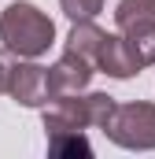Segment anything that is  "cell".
<instances>
[{
	"instance_id": "obj_1",
	"label": "cell",
	"mask_w": 155,
	"mask_h": 159,
	"mask_svg": "<svg viewBox=\"0 0 155 159\" xmlns=\"http://www.w3.org/2000/svg\"><path fill=\"white\" fill-rule=\"evenodd\" d=\"M0 41H4V48H11L22 59H37L55 41V26L41 7L26 4V0H15L0 15Z\"/></svg>"
},
{
	"instance_id": "obj_4",
	"label": "cell",
	"mask_w": 155,
	"mask_h": 159,
	"mask_svg": "<svg viewBox=\"0 0 155 159\" xmlns=\"http://www.w3.org/2000/svg\"><path fill=\"white\" fill-rule=\"evenodd\" d=\"M92 59H85L81 52H63L59 56V63L48 70V89H52V100H59V96H74V93H81L85 85H89V78H92Z\"/></svg>"
},
{
	"instance_id": "obj_7",
	"label": "cell",
	"mask_w": 155,
	"mask_h": 159,
	"mask_svg": "<svg viewBox=\"0 0 155 159\" xmlns=\"http://www.w3.org/2000/svg\"><path fill=\"white\" fill-rule=\"evenodd\" d=\"M104 37H107V34H104L92 19H85V22H74V30L67 34V48H70V52H81L85 59L96 63V52H100Z\"/></svg>"
},
{
	"instance_id": "obj_12",
	"label": "cell",
	"mask_w": 155,
	"mask_h": 159,
	"mask_svg": "<svg viewBox=\"0 0 155 159\" xmlns=\"http://www.w3.org/2000/svg\"><path fill=\"white\" fill-rule=\"evenodd\" d=\"M15 52L11 48H0V93H11V81H15Z\"/></svg>"
},
{
	"instance_id": "obj_6",
	"label": "cell",
	"mask_w": 155,
	"mask_h": 159,
	"mask_svg": "<svg viewBox=\"0 0 155 159\" xmlns=\"http://www.w3.org/2000/svg\"><path fill=\"white\" fill-rule=\"evenodd\" d=\"M11 96L22 104V107H41L52 100V89H48V70L37 63H19L15 67V81H11Z\"/></svg>"
},
{
	"instance_id": "obj_10",
	"label": "cell",
	"mask_w": 155,
	"mask_h": 159,
	"mask_svg": "<svg viewBox=\"0 0 155 159\" xmlns=\"http://www.w3.org/2000/svg\"><path fill=\"white\" fill-rule=\"evenodd\" d=\"M118 34H122V30H118ZM122 37L129 41V48L137 52L140 67H148V63H155V22H144V26H133V30H126Z\"/></svg>"
},
{
	"instance_id": "obj_5",
	"label": "cell",
	"mask_w": 155,
	"mask_h": 159,
	"mask_svg": "<svg viewBox=\"0 0 155 159\" xmlns=\"http://www.w3.org/2000/svg\"><path fill=\"white\" fill-rule=\"evenodd\" d=\"M96 67L111 78H133L140 70V59H137V52L129 48V41L122 34H107L100 52H96Z\"/></svg>"
},
{
	"instance_id": "obj_9",
	"label": "cell",
	"mask_w": 155,
	"mask_h": 159,
	"mask_svg": "<svg viewBox=\"0 0 155 159\" xmlns=\"http://www.w3.org/2000/svg\"><path fill=\"white\" fill-rule=\"evenodd\" d=\"M48 152L52 156H92V144L81 129H48Z\"/></svg>"
},
{
	"instance_id": "obj_8",
	"label": "cell",
	"mask_w": 155,
	"mask_h": 159,
	"mask_svg": "<svg viewBox=\"0 0 155 159\" xmlns=\"http://www.w3.org/2000/svg\"><path fill=\"white\" fill-rule=\"evenodd\" d=\"M144 22H155V0H118L115 26L122 34L133 30V26H144Z\"/></svg>"
},
{
	"instance_id": "obj_3",
	"label": "cell",
	"mask_w": 155,
	"mask_h": 159,
	"mask_svg": "<svg viewBox=\"0 0 155 159\" xmlns=\"http://www.w3.org/2000/svg\"><path fill=\"white\" fill-rule=\"evenodd\" d=\"M115 144L133 148V152H148L155 148V104H118L107 129H104Z\"/></svg>"
},
{
	"instance_id": "obj_2",
	"label": "cell",
	"mask_w": 155,
	"mask_h": 159,
	"mask_svg": "<svg viewBox=\"0 0 155 159\" xmlns=\"http://www.w3.org/2000/svg\"><path fill=\"white\" fill-rule=\"evenodd\" d=\"M115 96L107 93H89V96H59L55 100V111L44 115V133L48 129H107V122L115 115Z\"/></svg>"
},
{
	"instance_id": "obj_11",
	"label": "cell",
	"mask_w": 155,
	"mask_h": 159,
	"mask_svg": "<svg viewBox=\"0 0 155 159\" xmlns=\"http://www.w3.org/2000/svg\"><path fill=\"white\" fill-rule=\"evenodd\" d=\"M63 15L74 19V22H85V19H96L104 11V0H59Z\"/></svg>"
}]
</instances>
